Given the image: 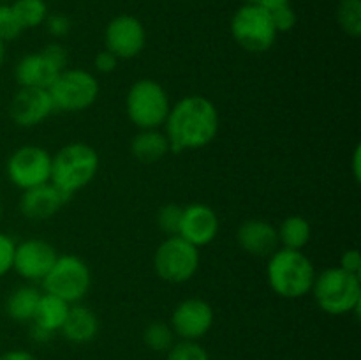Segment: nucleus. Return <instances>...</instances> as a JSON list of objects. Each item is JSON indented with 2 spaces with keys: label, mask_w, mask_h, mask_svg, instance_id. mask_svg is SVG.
I'll return each instance as SVG.
<instances>
[{
  "label": "nucleus",
  "mask_w": 361,
  "mask_h": 360,
  "mask_svg": "<svg viewBox=\"0 0 361 360\" xmlns=\"http://www.w3.org/2000/svg\"><path fill=\"white\" fill-rule=\"evenodd\" d=\"M171 152L200 150L217 138L221 129L219 109L208 97L185 95L171 104L164 122Z\"/></svg>",
  "instance_id": "1"
},
{
  "label": "nucleus",
  "mask_w": 361,
  "mask_h": 360,
  "mask_svg": "<svg viewBox=\"0 0 361 360\" xmlns=\"http://www.w3.org/2000/svg\"><path fill=\"white\" fill-rule=\"evenodd\" d=\"M316 268L303 251L279 247L267 265V277L271 292L282 299L296 300L309 295L316 281Z\"/></svg>",
  "instance_id": "2"
},
{
  "label": "nucleus",
  "mask_w": 361,
  "mask_h": 360,
  "mask_svg": "<svg viewBox=\"0 0 361 360\" xmlns=\"http://www.w3.org/2000/svg\"><path fill=\"white\" fill-rule=\"evenodd\" d=\"M99 164L101 161L94 147L74 141L51 155V180L49 182L73 196L95 179Z\"/></svg>",
  "instance_id": "3"
},
{
  "label": "nucleus",
  "mask_w": 361,
  "mask_h": 360,
  "mask_svg": "<svg viewBox=\"0 0 361 360\" xmlns=\"http://www.w3.org/2000/svg\"><path fill=\"white\" fill-rule=\"evenodd\" d=\"M321 311L331 316H344L360 313L361 307V279L349 274L341 267H331L316 275L312 292Z\"/></svg>",
  "instance_id": "4"
},
{
  "label": "nucleus",
  "mask_w": 361,
  "mask_h": 360,
  "mask_svg": "<svg viewBox=\"0 0 361 360\" xmlns=\"http://www.w3.org/2000/svg\"><path fill=\"white\" fill-rule=\"evenodd\" d=\"M126 109L137 129H162L171 109V101L159 81L141 78L127 92Z\"/></svg>",
  "instance_id": "5"
},
{
  "label": "nucleus",
  "mask_w": 361,
  "mask_h": 360,
  "mask_svg": "<svg viewBox=\"0 0 361 360\" xmlns=\"http://www.w3.org/2000/svg\"><path fill=\"white\" fill-rule=\"evenodd\" d=\"M55 112L78 113L90 108L99 97L97 78L85 69H63L48 88Z\"/></svg>",
  "instance_id": "6"
},
{
  "label": "nucleus",
  "mask_w": 361,
  "mask_h": 360,
  "mask_svg": "<svg viewBox=\"0 0 361 360\" xmlns=\"http://www.w3.org/2000/svg\"><path fill=\"white\" fill-rule=\"evenodd\" d=\"M155 274L171 284H183L200 268V249L180 235L166 236L154 254Z\"/></svg>",
  "instance_id": "7"
},
{
  "label": "nucleus",
  "mask_w": 361,
  "mask_h": 360,
  "mask_svg": "<svg viewBox=\"0 0 361 360\" xmlns=\"http://www.w3.org/2000/svg\"><path fill=\"white\" fill-rule=\"evenodd\" d=\"M44 293L66 300L67 304H80L92 284V274L88 265L74 254L56 258L55 265L41 281Z\"/></svg>",
  "instance_id": "8"
},
{
  "label": "nucleus",
  "mask_w": 361,
  "mask_h": 360,
  "mask_svg": "<svg viewBox=\"0 0 361 360\" xmlns=\"http://www.w3.org/2000/svg\"><path fill=\"white\" fill-rule=\"evenodd\" d=\"M231 35L249 53H264L277 41L270 14L259 4H245L231 18Z\"/></svg>",
  "instance_id": "9"
},
{
  "label": "nucleus",
  "mask_w": 361,
  "mask_h": 360,
  "mask_svg": "<svg viewBox=\"0 0 361 360\" xmlns=\"http://www.w3.org/2000/svg\"><path fill=\"white\" fill-rule=\"evenodd\" d=\"M7 176L18 189L27 191L51 180V154L37 145H23L7 159Z\"/></svg>",
  "instance_id": "10"
},
{
  "label": "nucleus",
  "mask_w": 361,
  "mask_h": 360,
  "mask_svg": "<svg viewBox=\"0 0 361 360\" xmlns=\"http://www.w3.org/2000/svg\"><path fill=\"white\" fill-rule=\"evenodd\" d=\"M104 44L118 60L136 59L147 44V30L136 16L120 14L106 27Z\"/></svg>",
  "instance_id": "11"
},
{
  "label": "nucleus",
  "mask_w": 361,
  "mask_h": 360,
  "mask_svg": "<svg viewBox=\"0 0 361 360\" xmlns=\"http://www.w3.org/2000/svg\"><path fill=\"white\" fill-rule=\"evenodd\" d=\"M214 309L203 299H185L173 309L169 327L180 341H200L214 327Z\"/></svg>",
  "instance_id": "12"
},
{
  "label": "nucleus",
  "mask_w": 361,
  "mask_h": 360,
  "mask_svg": "<svg viewBox=\"0 0 361 360\" xmlns=\"http://www.w3.org/2000/svg\"><path fill=\"white\" fill-rule=\"evenodd\" d=\"M56 249L41 239H28L16 244L13 258V270L20 277L32 282H41L55 265Z\"/></svg>",
  "instance_id": "13"
},
{
  "label": "nucleus",
  "mask_w": 361,
  "mask_h": 360,
  "mask_svg": "<svg viewBox=\"0 0 361 360\" xmlns=\"http://www.w3.org/2000/svg\"><path fill=\"white\" fill-rule=\"evenodd\" d=\"M55 112L51 95L46 88H23L9 102V116L16 126L35 127Z\"/></svg>",
  "instance_id": "14"
},
{
  "label": "nucleus",
  "mask_w": 361,
  "mask_h": 360,
  "mask_svg": "<svg viewBox=\"0 0 361 360\" xmlns=\"http://www.w3.org/2000/svg\"><path fill=\"white\" fill-rule=\"evenodd\" d=\"M221 229L219 215L210 205L190 203L183 207L178 235L196 246L197 249L214 242Z\"/></svg>",
  "instance_id": "15"
},
{
  "label": "nucleus",
  "mask_w": 361,
  "mask_h": 360,
  "mask_svg": "<svg viewBox=\"0 0 361 360\" xmlns=\"http://www.w3.org/2000/svg\"><path fill=\"white\" fill-rule=\"evenodd\" d=\"M69 200V194L59 189L55 184L48 182L23 191L20 198V210L27 219L44 221V219H49L55 214H59L60 208Z\"/></svg>",
  "instance_id": "16"
},
{
  "label": "nucleus",
  "mask_w": 361,
  "mask_h": 360,
  "mask_svg": "<svg viewBox=\"0 0 361 360\" xmlns=\"http://www.w3.org/2000/svg\"><path fill=\"white\" fill-rule=\"evenodd\" d=\"M238 246L250 256L270 258L281 247L277 228L264 219H249L236 232Z\"/></svg>",
  "instance_id": "17"
},
{
  "label": "nucleus",
  "mask_w": 361,
  "mask_h": 360,
  "mask_svg": "<svg viewBox=\"0 0 361 360\" xmlns=\"http://www.w3.org/2000/svg\"><path fill=\"white\" fill-rule=\"evenodd\" d=\"M60 71H56L41 53H28L23 59L18 60L14 67V78L18 85L23 88H46L56 78Z\"/></svg>",
  "instance_id": "18"
},
{
  "label": "nucleus",
  "mask_w": 361,
  "mask_h": 360,
  "mask_svg": "<svg viewBox=\"0 0 361 360\" xmlns=\"http://www.w3.org/2000/svg\"><path fill=\"white\" fill-rule=\"evenodd\" d=\"M60 332L67 341L74 342V344H87V342L94 341L99 334L97 314L88 309L87 306L73 304Z\"/></svg>",
  "instance_id": "19"
},
{
  "label": "nucleus",
  "mask_w": 361,
  "mask_h": 360,
  "mask_svg": "<svg viewBox=\"0 0 361 360\" xmlns=\"http://www.w3.org/2000/svg\"><path fill=\"white\" fill-rule=\"evenodd\" d=\"M169 152V140L161 129H140V133L130 141V154L143 164L161 161Z\"/></svg>",
  "instance_id": "20"
},
{
  "label": "nucleus",
  "mask_w": 361,
  "mask_h": 360,
  "mask_svg": "<svg viewBox=\"0 0 361 360\" xmlns=\"http://www.w3.org/2000/svg\"><path fill=\"white\" fill-rule=\"evenodd\" d=\"M69 307L71 304H67L66 300L59 299L55 295H49V293H42L32 323L41 328H46V330L53 332V334L60 332L67 318V313H69Z\"/></svg>",
  "instance_id": "21"
},
{
  "label": "nucleus",
  "mask_w": 361,
  "mask_h": 360,
  "mask_svg": "<svg viewBox=\"0 0 361 360\" xmlns=\"http://www.w3.org/2000/svg\"><path fill=\"white\" fill-rule=\"evenodd\" d=\"M42 293L35 286H20L14 289L6 300V313L11 320L23 323V321L34 320L35 309H37L39 299Z\"/></svg>",
  "instance_id": "22"
},
{
  "label": "nucleus",
  "mask_w": 361,
  "mask_h": 360,
  "mask_svg": "<svg viewBox=\"0 0 361 360\" xmlns=\"http://www.w3.org/2000/svg\"><path fill=\"white\" fill-rule=\"evenodd\" d=\"M277 233L281 247L302 251L310 242L312 228H310V222L305 217H302V215H289V217H286L281 222Z\"/></svg>",
  "instance_id": "23"
},
{
  "label": "nucleus",
  "mask_w": 361,
  "mask_h": 360,
  "mask_svg": "<svg viewBox=\"0 0 361 360\" xmlns=\"http://www.w3.org/2000/svg\"><path fill=\"white\" fill-rule=\"evenodd\" d=\"M11 9L16 14L23 30L41 27L48 18V6L44 0H13Z\"/></svg>",
  "instance_id": "24"
},
{
  "label": "nucleus",
  "mask_w": 361,
  "mask_h": 360,
  "mask_svg": "<svg viewBox=\"0 0 361 360\" xmlns=\"http://www.w3.org/2000/svg\"><path fill=\"white\" fill-rule=\"evenodd\" d=\"M175 339V332L169 327V323H164V321H154L143 332V342L152 352H168L176 342Z\"/></svg>",
  "instance_id": "25"
},
{
  "label": "nucleus",
  "mask_w": 361,
  "mask_h": 360,
  "mask_svg": "<svg viewBox=\"0 0 361 360\" xmlns=\"http://www.w3.org/2000/svg\"><path fill=\"white\" fill-rule=\"evenodd\" d=\"M337 21L351 37L361 35V0H341L337 7Z\"/></svg>",
  "instance_id": "26"
},
{
  "label": "nucleus",
  "mask_w": 361,
  "mask_h": 360,
  "mask_svg": "<svg viewBox=\"0 0 361 360\" xmlns=\"http://www.w3.org/2000/svg\"><path fill=\"white\" fill-rule=\"evenodd\" d=\"M183 207L178 203L162 205L157 212V226L168 236L178 235L180 222H182Z\"/></svg>",
  "instance_id": "27"
},
{
  "label": "nucleus",
  "mask_w": 361,
  "mask_h": 360,
  "mask_svg": "<svg viewBox=\"0 0 361 360\" xmlns=\"http://www.w3.org/2000/svg\"><path fill=\"white\" fill-rule=\"evenodd\" d=\"M166 353V360H210L208 352L197 341H178Z\"/></svg>",
  "instance_id": "28"
},
{
  "label": "nucleus",
  "mask_w": 361,
  "mask_h": 360,
  "mask_svg": "<svg viewBox=\"0 0 361 360\" xmlns=\"http://www.w3.org/2000/svg\"><path fill=\"white\" fill-rule=\"evenodd\" d=\"M23 32L16 14L11 9V4H0V39L4 42H11L18 39Z\"/></svg>",
  "instance_id": "29"
},
{
  "label": "nucleus",
  "mask_w": 361,
  "mask_h": 360,
  "mask_svg": "<svg viewBox=\"0 0 361 360\" xmlns=\"http://www.w3.org/2000/svg\"><path fill=\"white\" fill-rule=\"evenodd\" d=\"M39 53H41L56 71H60V73H62L63 69H67L69 53H67L66 46L60 44V42H49V44H46Z\"/></svg>",
  "instance_id": "30"
},
{
  "label": "nucleus",
  "mask_w": 361,
  "mask_h": 360,
  "mask_svg": "<svg viewBox=\"0 0 361 360\" xmlns=\"http://www.w3.org/2000/svg\"><path fill=\"white\" fill-rule=\"evenodd\" d=\"M16 242L7 233L0 232V277L13 270V258Z\"/></svg>",
  "instance_id": "31"
},
{
  "label": "nucleus",
  "mask_w": 361,
  "mask_h": 360,
  "mask_svg": "<svg viewBox=\"0 0 361 360\" xmlns=\"http://www.w3.org/2000/svg\"><path fill=\"white\" fill-rule=\"evenodd\" d=\"M44 25L48 34L56 39L66 37V35L71 32V20L66 16V14H48Z\"/></svg>",
  "instance_id": "32"
},
{
  "label": "nucleus",
  "mask_w": 361,
  "mask_h": 360,
  "mask_svg": "<svg viewBox=\"0 0 361 360\" xmlns=\"http://www.w3.org/2000/svg\"><path fill=\"white\" fill-rule=\"evenodd\" d=\"M338 267L342 270L349 272V274H355L360 275L361 274V256H360V251L358 249H349L344 251V254L341 256V263Z\"/></svg>",
  "instance_id": "33"
},
{
  "label": "nucleus",
  "mask_w": 361,
  "mask_h": 360,
  "mask_svg": "<svg viewBox=\"0 0 361 360\" xmlns=\"http://www.w3.org/2000/svg\"><path fill=\"white\" fill-rule=\"evenodd\" d=\"M94 66L99 73L109 74L116 69V66H118V59H116L111 52H108V49H102V52H99L97 55H95Z\"/></svg>",
  "instance_id": "34"
},
{
  "label": "nucleus",
  "mask_w": 361,
  "mask_h": 360,
  "mask_svg": "<svg viewBox=\"0 0 361 360\" xmlns=\"http://www.w3.org/2000/svg\"><path fill=\"white\" fill-rule=\"evenodd\" d=\"M30 337H32V341L41 342V344H42V342L51 341L53 332H49V330H46V328H41V327H37V325L32 323V327H30Z\"/></svg>",
  "instance_id": "35"
},
{
  "label": "nucleus",
  "mask_w": 361,
  "mask_h": 360,
  "mask_svg": "<svg viewBox=\"0 0 361 360\" xmlns=\"http://www.w3.org/2000/svg\"><path fill=\"white\" fill-rule=\"evenodd\" d=\"M0 360H37L30 352H25V349H11L0 355Z\"/></svg>",
  "instance_id": "36"
},
{
  "label": "nucleus",
  "mask_w": 361,
  "mask_h": 360,
  "mask_svg": "<svg viewBox=\"0 0 361 360\" xmlns=\"http://www.w3.org/2000/svg\"><path fill=\"white\" fill-rule=\"evenodd\" d=\"M351 169H353V176H355V180L356 182H360V179H361V147L360 145H356L355 152H353Z\"/></svg>",
  "instance_id": "37"
},
{
  "label": "nucleus",
  "mask_w": 361,
  "mask_h": 360,
  "mask_svg": "<svg viewBox=\"0 0 361 360\" xmlns=\"http://www.w3.org/2000/svg\"><path fill=\"white\" fill-rule=\"evenodd\" d=\"M4 60H6V42L0 39V66L4 64Z\"/></svg>",
  "instance_id": "38"
},
{
  "label": "nucleus",
  "mask_w": 361,
  "mask_h": 360,
  "mask_svg": "<svg viewBox=\"0 0 361 360\" xmlns=\"http://www.w3.org/2000/svg\"><path fill=\"white\" fill-rule=\"evenodd\" d=\"M245 4H261V0H243Z\"/></svg>",
  "instance_id": "39"
},
{
  "label": "nucleus",
  "mask_w": 361,
  "mask_h": 360,
  "mask_svg": "<svg viewBox=\"0 0 361 360\" xmlns=\"http://www.w3.org/2000/svg\"><path fill=\"white\" fill-rule=\"evenodd\" d=\"M2 212H4V208H2V201H0V219H2Z\"/></svg>",
  "instance_id": "40"
},
{
  "label": "nucleus",
  "mask_w": 361,
  "mask_h": 360,
  "mask_svg": "<svg viewBox=\"0 0 361 360\" xmlns=\"http://www.w3.org/2000/svg\"><path fill=\"white\" fill-rule=\"evenodd\" d=\"M0 2H2V4H11V2H13V0H0Z\"/></svg>",
  "instance_id": "41"
}]
</instances>
